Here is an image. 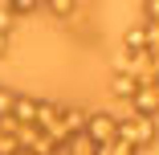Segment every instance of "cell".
<instances>
[{"mask_svg": "<svg viewBox=\"0 0 159 155\" xmlns=\"http://www.w3.org/2000/svg\"><path fill=\"white\" fill-rule=\"evenodd\" d=\"M131 114H147V118L159 114V86H155V82H147V86L135 90V98H131Z\"/></svg>", "mask_w": 159, "mask_h": 155, "instance_id": "cell-3", "label": "cell"}, {"mask_svg": "<svg viewBox=\"0 0 159 155\" xmlns=\"http://www.w3.org/2000/svg\"><path fill=\"white\" fill-rule=\"evenodd\" d=\"M135 90H139V78H135V74H114V78H110V94L122 98V102H131Z\"/></svg>", "mask_w": 159, "mask_h": 155, "instance_id": "cell-4", "label": "cell"}, {"mask_svg": "<svg viewBox=\"0 0 159 155\" xmlns=\"http://www.w3.org/2000/svg\"><path fill=\"white\" fill-rule=\"evenodd\" d=\"M159 139V122L147 118V114H118V143L135 147V151H147L155 147Z\"/></svg>", "mask_w": 159, "mask_h": 155, "instance_id": "cell-1", "label": "cell"}, {"mask_svg": "<svg viewBox=\"0 0 159 155\" xmlns=\"http://www.w3.org/2000/svg\"><path fill=\"white\" fill-rule=\"evenodd\" d=\"M41 4V0H8V8H12V16H20V12H33Z\"/></svg>", "mask_w": 159, "mask_h": 155, "instance_id": "cell-7", "label": "cell"}, {"mask_svg": "<svg viewBox=\"0 0 159 155\" xmlns=\"http://www.w3.org/2000/svg\"><path fill=\"white\" fill-rule=\"evenodd\" d=\"M122 49H126V53H147V29H143V25H131V29L122 33Z\"/></svg>", "mask_w": 159, "mask_h": 155, "instance_id": "cell-5", "label": "cell"}, {"mask_svg": "<svg viewBox=\"0 0 159 155\" xmlns=\"http://www.w3.org/2000/svg\"><path fill=\"white\" fill-rule=\"evenodd\" d=\"M143 16L151 25H159V0H143Z\"/></svg>", "mask_w": 159, "mask_h": 155, "instance_id": "cell-8", "label": "cell"}, {"mask_svg": "<svg viewBox=\"0 0 159 155\" xmlns=\"http://www.w3.org/2000/svg\"><path fill=\"white\" fill-rule=\"evenodd\" d=\"M82 135H86L94 147H110V143L118 139V114H110V110H90Z\"/></svg>", "mask_w": 159, "mask_h": 155, "instance_id": "cell-2", "label": "cell"}, {"mask_svg": "<svg viewBox=\"0 0 159 155\" xmlns=\"http://www.w3.org/2000/svg\"><path fill=\"white\" fill-rule=\"evenodd\" d=\"M45 4H49L53 16H70V12H74V0H45Z\"/></svg>", "mask_w": 159, "mask_h": 155, "instance_id": "cell-6", "label": "cell"}]
</instances>
